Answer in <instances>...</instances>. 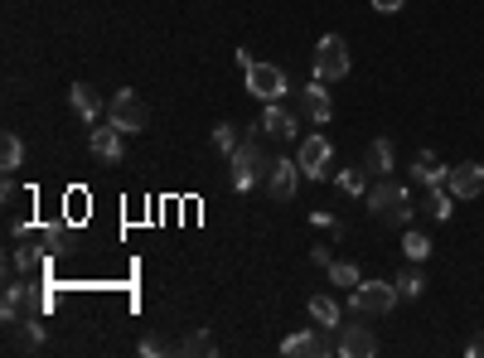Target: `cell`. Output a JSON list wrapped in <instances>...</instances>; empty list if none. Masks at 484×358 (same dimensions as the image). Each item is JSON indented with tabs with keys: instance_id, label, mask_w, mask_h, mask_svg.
<instances>
[{
	"instance_id": "7402d4cb",
	"label": "cell",
	"mask_w": 484,
	"mask_h": 358,
	"mask_svg": "<svg viewBox=\"0 0 484 358\" xmlns=\"http://www.w3.org/2000/svg\"><path fill=\"white\" fill-rule=\"evenodd\" d=\"M393 286H397V295H402V301H417V295L427 291V276H421V261H412L407 271H397V276H393Z\"/></svg>"
},
{
	"instance_id": "6da1fadb",
	"label": "cell",
	"mask_w": 484,
	"mask_h": 358,
	"mask_svg": "<svg viewBox=\"0 0 484 358\" xmlns=\"http://www.w3.org/2000/svg\"><path fill=\"white\" fill-rule=\"evenodd\" d=\"M364 204H368V213L373 218H383V223H402L407 228L412 223V194H407V184H397V179H373L368 184V194H364Z\"/></svg>"
},
{
	"instance_id": "f546056e",
	"label": "cell",
	"mask_w": 484,
	"mask_h": 358,
	"mask_svg": "<svg viewBox=\"0 0 484 358\" xmlns=\"http://www.w3.org/2000/svg\"><path fill=\"white\" fill-rule=\"evenodd\" d=\"M310 261H315V267H330L335 257H330V247H310Z\"/></svg>"
},
{
	"instance_id": "d6986e66",
	"label": "cell",
	"mask_w": 484,
	"mask_h": 358,
	"mask_svg": "<svg viewBox=\"0 0 484 358\" xmlns=\"http://www.w3.org/2000/svg\"><path fill=\"white\" fill-rule=\"evenodd\" d=\"M364 169H368L373 179L393 175V141H387V136H378V141L368 146V155H364Z\"/></svg>"
},
{
	"instance_id": "7a4b0ae2",
	"label": "cell",
	"mask_w": 484,
	"mask_h": 358,
	"mask_svg": "<svg viewBox=\"0 0 484 358\" xmlns=\"http://www.w3.org/2000/svg\"><path fill=\"white\" fill-rule=\"evenodd\" d=\"M228 169H232V189H252V184L267 175V155H262V136L252 127V136L228 155Z\"/></svg>"
},
{
	"instance_id": "83f0119b",
	"label": "cell",
	"mask_w": 484,
	"mask_h": 358,
	"mask_svg": "<svg viewBox=\"0 0 484 358\" xmlns=\"http://www.w3.org/2000/svg\"><path fill=\"white\" fill-rule=\"evenodd\" d=\"M175 349H180V353H213V339L199 330V334H190V339H180Z\"/></svg>"
},
{
	"instance_id": "44dd1931",
	"label": "cell",
	"mask_w": 484,
	"mask_h": 358,
	"mask_svg": "<svg viewBox=\"0 0 484 358\" xmlns=\"http://www.w3.org/2000/svg\"><path fill=\"white\" fill-rule=\"evenodd\" d=\"M10 334H15V349H44V324H39V315L15 320Z\"/></svg>"
},
{
	"instance_id": "603a6c76",
	"label": "cell",
	"mask_w": 484,
	"mask_h": 358,
	"mask_svg": "<svg viewBox=\"0 0 484 358\" xmlns=\"http://www.w3.org/2000/svg\"><path fill=\"white\" fill-rule=\"evenodd\" d=\"M324 271H330V286H339V291H354L358 281H364V271H358L354 261H330Z\"/></svg>"
},
{
	"instance_id": "8fae6325",
	"label": "cell",
	"mask_w": 484,
	"mask_h": 358,
	"mask_svg": "<svg viewBox=\"0 0 484 358\" xmlns=\"http://www.w3.org/2000/svg\"><path fill=\"white\" fill-rule=\"evenodd\" d=\"M295 127H301V121H295L286 107L267 102V112H262V121H257V136H262V141H272V146H286V141H295V136H301Z\"/></svg>"
},
{
	"instance_id": "8992f818",
	"label": "cell",
	"mask_w": 484,
	"mask_h": 358,
	"mask_svg": "<svg viewBox=\"0 0 484 358\" xmlns=\"http://www.w3.org/2000/svg\"><path fill=\"white\" fill-rule=\"evenodd\" d=\"M107 121H112L117 131H127V136L146 131V102H140L131 87H121V92H112V102H107Z\"/></svg>"
},
{
	"instance_id": "ba28073f",
	"label": "cell",
	"mask_w": 484,
	"mask_h": 358,
	"mask_svg": "<svg viewBox=\"0 0 484 358\" xmlns=\"http://www.w3.org/2000/svg\"><path fill=\"white\" fill-rule=\"evenodd\" d=\"M247 73V92L252 97H262V102H281L291 92V83H286V73H281L276 64H252V68H242Z\"/></svg>"
},
{
	"instance_id": "ffe728a7",
	"label": "cell",
	"mask_w": 484,
	"mask_h": 358,
	"mask_svg": "<svg viewBox=\"0 0 484 358\" xmlns=\"http://www.w3.org/2000/svg\"><path fill=\"white\" fill-rule=\"evenodd\" d=\"M310 320L320 324V330H339L345 315H339V301L335 295H310Z\"/></svg>"
},
{
	"instance_id": "3957f363",
	"label": "cell",
	"mask_w": 484,
	"mask_h": 358,
	"mask_svg": "<svg viewBox=\"0 0 484 358\" xmlns=\"http://www.w3.org/2000/svg\"><path fill=\"white\" fill-rule=\"evenodd\" d=\"M397 301H402V295H397L393 281H358V286L349 291V310H354V315H364V320L387 315Z\"/></svg>"
},
{
	"instance_id": "cb8c5ba5",
	"label": "cell",
	"mask_w": 484,
	"mask_h": 358,
	"mask_svg": "<svg viewBox=\"0 0 484 358\" xmlns=\"http://www.w3.org/2000/svg\"><path fill=\"white\" fill-rule=\"evenodd\" d=\"M20 165H25V146H20V136H5V141H0V169H5V175H15Z\"/></svg>"
},
{
	"instance_id": "4316f807",
	"label": "cell",
	"mask_w": 484,
	"mask_h": 358,
	"mask_svg": "<svg viewBox=\"0 0 484 358\" xmlns=\"http://www.w3.org/2000/svg\"><path fill=\"white\" fill-rule=\"evenodd\" d=\"M238 146H242V141H238V127H228V121H218V127H213V150H218V155H232Z\"/></svg>"
},
{
	"instance_id": "52a82bcc",
	"label": "cell",
	"mask_w": 484,
	"mask_h": 358,
	"mask_svg": "<svg viewBox=\"0 0 484 358\" xmlns=\"http://www.w3.org/2000/svg\"><path fill=\"white\" fill-rule=\"evenodd\" d=\"M345 73H349V44L339 35H324L315 44V77L320 83H339Z\"/></svg>"
},
{
	"instance_id": "9a60e30c",
	"label": "cell",
	"mask_w": 484,
	"mask_h": 358,
	"mask_svg": "<svg viewBox=\"0 0 484 358\" xmlns=\"http://www.w3.org/2000/svg\"><path fill=\"white\" fill-rule=\"evenodd\" d=\"M121 141H127V131H117L112 121H107V127L98 121V127H92V136H88V146H92V155H98V160H121V150H127Z\"/></svg>"
},
{
	"instance_id": "4dcf8cb0",
	"label": "cell",
	"mask_w": 484,
	"mask_h": 358,
	"mask_svg": "<svg viewBox=\"0 0 484 358\" xmlns=\"http://www.w3.org/2000/svg\"><path fill=\"white\" fill-rule=\"evenodd\" d=\"M465 353H470V358H484V334H475L470 344H465Z\"/></svg>"
},
{
	"instance_id": "2e32d148",
	"label": "cell",
	"mask_w": 484,
	"mask_h": 358,
	"mask_svg": "<svg viewBox=\"0 0 484 358\" xmlns=\"http://www.w3.org/2000/svg\"><path fill=\"white\" fill-rule=\"evenodd\" d=\"M301 112L315 121V127H324V121L335 117V102H330V92H324V83L315 77L310 87H301Z\"/></svg>"
},
{
	"instance_id": "7c38bea8",
	"label": "cell",
	"mask_w": 484,
	"mask_h": 358,
	"mask_svg": "<svg viewBox=\"0 0 484 358\" xmlns=\"http://www.w3.org/2000/svg\"><path fill=\"white\" fill-rule=\"evenodd\" d=\"M446 189L456 194V199H479V194H484V165H479V160H460V165H450Z\"/></svg>"
},
{
	"instance_id": "9c48e42d",
	"label": "cell",
	"mask_w": 484,
	"mask_h": 358,
	"mask_svg": "<svg viewBox=\"0 0 484 358\" xmlns=\"http://www.w3.org/2000/svg\"><path fill=\"white\" fill-rule=\"evenodd\" d=\"M262 184H267V194L276 199V204H286V199L295 194V184H301V165L286 160V155H276V160H267V175H262Z\"/></svg>"
},
{
	"instance_id": "5bb4252c",
	"label": "cell",
	"mask_w": 484,
	"mask_h": 358,
	"mask_svg": "<svg viewBox=\"0 0 484 358\" xmlns=\"http://www.w3.org/2000/svg\"><path fill=\"white\" fill-rule=\"evenodd\" d=\"M68 102H73V112L88 121V127H98L102 112H107V102H102V92L98 87H88V83H73L68 87Z\"/></svg>"
},
{
	"instance_id": "e0dca14e",
	"label": "cell",
	"mask_w": 484,
	"mask_h": 358,
	"mask_svg": "<svg viewBox=\"0 0 484 358\" xmlns=\"http://www.w3.org/2000/svg\"><path fill=\"white\" fill-rule=\"evenodd\" d=\"M446 175H450V165H441V155H436V150H417L412 179L421 184V189H431V184H446Z\"/></svg>"
},
{
	"instance_id": "4fadbf2b",
	"label": "cell",
	"mask_w": 484,
	"mask_h": 358,
	"mask_svg": "<svg viewBox=\"0 0 484 358\" xmlns=\"http://www.w3.org/2000/svg\"><path fill=\"white\" fill-rule=\"evenodd\" d=\"M20 242L25 247H35L39 257H54V252H64V228L58 223H25V232H20Z\"/></svg>"
},
{
	"instance_id": "30bf717a",
	"label": "cell",
	"mask_w": 484,
	"mask_h": 358,
	"mask_svg": "<svg viewBox=\"0 0 484 358\" xmlns=\"http://www.w3.org/2000/svg\"><path fill=\"white\" fill-rule=\"evenodd\" d=\"M330 155H335L330 136H305L301 155H295V165H301L305 179H324V175H330Z\"/></svg>"
},
{
	"instance_id": "ac0fdd59",
	"label": "cell",
	"mask_w": 484,
	"mask_h": 358,
	"mask_svg": "<svg viewBox=\"0 0 484 358\" xmlns=\"http://www.w3.org/2000/svg\"><path fill=\"white\" fill-rule=\"evenodd\" d=\"M417 209L427 213L431 223H446V218H450V209H456V194H450L446 184H431V189L421 194V204H417Z\"/></svg>"
},
{
	"instance_id": "277c9868",
	"label": "cell",
	"mask_w": 484,
	"mask_h": 358,
	"mask_svg": "<svg viewBox=\"0 0 484 358\" xmlns=\"http://www.w3.org/2000/svg\"><path fill=\"white\" fill-rule=\"evenodd\" d=\"M335 349H339V358H373L378 353V334L364 324V315L349 310V320L335 330Z\"/></svg>"
},
{
	"instance_id": "484cf974",
	"label": "cell",
	"mask_w": 484,
	"mask_h": 358,
	"mask_svg": "<svg viewBox=\"0 0 484 358\" xmlns=\"http://www.w3.org/2000/svg\"><path fill=\"white\" fill-rule=\"evenodd\" d=\"M402 252H407V261H427V257H431V238L412 228L407 238H402Z\"/></svg>"
},
{
	"instance_id": "f1b7e54d",
	"label": "cell",
	"mask_w": 484,
	"mask_h": 358,
	"mask_svg": "<svg viewBox=\"0 0 484 358\" xmlns=\"http://www.w3.org/2000/svg\"><path fill=\"white\" fill-rule=\"evenodd\" d=\"M368 5L378 10V15H397L402 5H407V0H368Z\"/></svg>"
},
{
	"instance_id": "d4e9b609",
	"label": "cell",
	"mask_w": 484,
	"mask_h": 358,
	"mask_svg": "<svg viewBox=\"0 0 484 358\" xmlns=\"http://www.w3.org/2000/svg\"><path fill=\"white\" fill-rule=\"evenodd\" d=\"M339 189L354 194V199H364L368 194V169L358 165V169H339Z\"/></svg>"
},
{
	"instance_id": "5b68a950",
	"label": "cell",
	"mask_w": 484,
	"mask_h": 358,
	"mask_svg": "<svg viewBox=\"0 0 484 358\" xmlns=\"http://www.w3.org/2000/svg\"><path fill=\"white\" fill-rule=\"evenodd\" d=\"M39 310H49V291H35L29 281L5 286V305H0V320H5V324L29 320V315H39Z\"/></svg>"
}]
</instances>
